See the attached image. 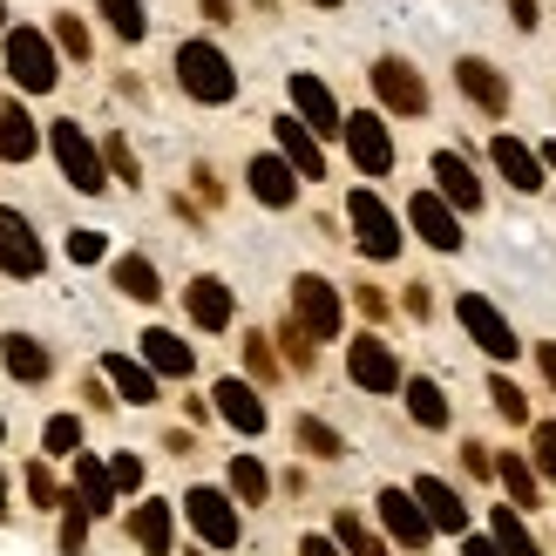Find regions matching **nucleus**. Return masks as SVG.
Instances as JSON below:
<instances>
[{
  "instance_id": "32",
  "label": "nucleus",
  "mask_w": 556,
  "mask_h": 556,
  "mask_svg": "<svg viewBox=\"0 0 556 556\" xmlns=\"http://www.w3.org/2000/svg\"><path fill=\"white\" fill-rule=\"evenodd\" d=\"M495 549H503V556H543V549L530 543V530H522L516 509H495Z\"/></svg>"
},
{
  "instance_id": "48",
  "label": "nucleus",
  "mask_w": 556,
  "mask_h": 556,
  "mask_svg": "<svg viewBox=\"0 0 556 556\" xmlns=\"http://www.w3.org/2000/svg\"><path fill=\"white\" fill-rule=\"evenodd\" d=\"M299 556H340V549H332L326 536H305V543H299Z\"/></svg>"
},
{
  "instance_id": "22",
  "label": "nucleus",
  "mask_w": 556,
  "mask_h": 556,
  "mask_svg": "<svg viewBox=\"0 0 556 556\" xmlns=\"http://www.w3.org/2000/svg\"><path fill=\"white\" fill-rule=\"evenodd\" d=\"M102 374L116 380V394H123L129 407H150V401H156V374L143 367V359H129V353H109V359H102Z\"/></svg>"
},
{
  "instance_id": "26",
  "label": "nucleus",
  "mask_w": 556,
  "mask_h": 556,
  "mask_svg": "<svg viewBox=\"0 0 556 556\" xmlns=\"http://www.w3.org/2000/svg\"><path fill=\"white\" fill-rule=\"evenodd\" d=\"M75 489H81V509H89V516L116 509V482H109V468L89 462V455H75Z\"/></svg>"
},
{
  "instance_id": "36",
  "label": "nucleus",
  "mask_w": 556,
  "mask_h": 556,
  "mask_svg": "<svg viewBox=\"0 0 556 556\" xmlns=\"http://www.w3.org/2000/svg\"><path fill=\"white\" fill-rule=\"evenodd\" d=\"M299 441H305V448H313L319 462H332V455H346V441H340V434H332L326 421H299Z\"/></svg>"
},
{
  "instance_id": "49",
  "label": "nucleus",
  "mask_w": 556,
  "mask_h": 556,
  "mask_svg": "<svg viewBox=\"0 0 556 556\" xmlns=\"http://www.w3.org/2000/svg\"><path fill=\"white\" fill-rule=\"evenodd\" d=\"M462 556H503V549H495L489 536H468V543H462Z\"/></svg>"
},
{
  "instance_id": "1",
  "label": "nucleus",
  "mask_w": 556,
  "mask_h": 556,
  "mask_svg": "<svg viewBox=\"0 0 556 556\" xmlns=\"http://www.w3.org/2000/svg\"><path fill=\"white\" fill-rule=\"evenodd\" d=\"M177 81H184V96H198V102H231L238 96V68L211 41H184L177 48Z\"/></svg>"
},
{
  "instance_id": "19",
  "label": "nucleus",
  "mask_w": 556,
  "mask_h": 556,
  "mask_svg": "<svg viewBox=\"0 0 556 556\" xmlns=\"http://www.w3.org/2000/svg\"><path fill=\"white\" fill-rule=\"evenodd\" d=\"M217 414H225L238 434H265V401L244 380H217Z\"/></svg>"
},
{
  "instance_id": "6",
  "label": "nucleus",
  "mask_w": 556,
  "mask_h": 556,
  "mask_svg": "<svg viewBox=\"0 0 556 556\" xmlns=\"http://www.w3.org/2000/svg\"><path fill=\"white\" fill-rule=\"evenodd\" d=\"M455 319L468 326V340H476L489 359H516V346H522V340L509 332V319L495 313V305H489L482 292H462V299H455Z\"/></svg>"
},
{
  "instance_id": "21",
  "label": "nucleus",
  "mask_w": 556,
  "mask_h": 556,
  "mask_svg": "<svg viewBox=\"0 0 556 556\" xmlns=\"http://www.w3.org/2000/svg\"><path fill=\"white\" fill-rule=\"evenodd\" d=\"M434 177H441V198H448L455 211H476V204H482V184H476V170H468V156L441 150V156H434Z\"/></svg>"
},
{
  "instance_id": "38",
  "label": "nucleus",
  "mask_w": 556,
  "mask_h": 556,
  "mask_svg": "<svg viewBox=\"0 0 556 556\" xmlns=\"http://www.w3.org/2000/svg\"><path fill=\"white\" fill-rule=\"evenodd\" d=\"M489 394H495V414H503V421H522V414H530V401H522L516 380H489Z\"/></svg>"
},
{
  "instance_id": "25",
  "label": "nucleus",
  "mask_w": 556,
  "mask_h": 556,
  "mask_svg": "<svg viewBox=\"0 0 556 556\" xmlns=\"http://www.w3.org/2000/svg\"><path fill=\"white\" fill-rule=\"evenodd\" d=\"M35 150H41V136H35V123H27V109L21 102H0V156L27 163Z\"/></svg>"
},
{
  "instance_id": "45",
  "label": "nucleus",
  "mask_w": 556,
  "mask_h": 556,
  "mask_svg": "<svg viewBox=\"0 0 556 556\" xmlns=\"http://www.w3.org/2000/svg\"><path fill=\"white\" fill-rule=\"evenodd\" d=\"M27 495H35V503H41V509L54 503V482H48V468H27Z\"/></svg>"
},
{
  "instance_id": "47",
  "label": "nucleus",
  "mask_w": 556,
  "mask_h": 556,
  "mask_svg": "<svg viewBox=\"0 0 556 556\" xmlns=\"http://www.w3.org/2000/svg\"><path fill=\"white\" fill-rule=\"evenodd\" d=\"M509 14H516V27H536V0H509Z\"/></svg>"
},
{
  "instance_id": "30",
  "label": "nucleus",
  "mask_w": 556,
  "mask_h": 556,
  "mask_svg": "<svg viewBox=\"0 0 556 556\" xmlns=\"http://www.w3.org/2000/svg\"><path fill=\"white\" fill-rule=\"evenodd\" d=\"M96 8L109 14V27H116L123 41H143V35H150V14H143V0H96Z\"/></svg>"
},
{
  "instance_id": "44",
  "label": "nucleus",
  "mask_w": 556,
  "mask_h": 556,
  "mask_svg": "<svg viewBox=\"0 0 556 556\" xmlns=\"http://www.w3.org/2000/svg\"><path fill=\"white\" fill-rule=\"evenodd\" d=\"M81 536H89V509H75V516L62 522V549L75 556V549H81Z\"/></svg>"
},
{
  "instance_id": "9",
  "label": "nucleus",
  "mask_w": 556,
  "mask_h": 556,
  "mask_svg": "<svg viewBox=\"0 0 556 556\" xmlns=\"http://www.w3.org/2000/svg\"><path fill=\"white\" fill-rule=\"evenodd\" d=\"M41 238H35V225H27L21 211H0V271L8 278H41Z\"/></svg>"
},
{
  "instance_id": "39",
  "label": "nucleus",
  "mask_w": 556,
  "mask_h": 556,
  "mask_svg": "<svg viewBox=\"0 0 556 556\" xmlns=\"http://www.w3.org/2000/svg\"><path fill=\"white\" fill-rule=\"evenodd\" d=\"M54 41H62V48L75 54V62H81V54H89V27H81L75 14H62V21H54Z\"/></svg>"
},
{
  "instance_id": "31",
  "label": "nucleus",
  "mask_w": 556,
  "mask_h": 556,
  "mask_svg": "<svg viewBox=\"0 0 556 556\" xmlns=\"http://www.w3.org/2000/svg\"><path fill=\"white\" fill-rule=\"evenodd\" d=\"M116 286H123L129 299H143V305L163 292V286H156V265H150V258H116Z\"/></svg>"
},
{
  "instance_id": "14",
  "label": "nucleus",
  "mask_w": 556,
  "mask_h": 556,
  "mask_svg": "<svg viewBox=\"0 0 556 556\" xmlns=\"http://www.w3.org/2000/svg\"><path fill=\"white\" fill-rule=\"evenodd\" d=\"M407 225L421 231L434 252H462V225H455V204L448 198H434V190H421V198L407 204Z\"/></svg>"
},
{
  "instance_id": "8",
  "label": "nucleus",
  "mask_w": 556,
  "mask_h": 556,
  "mask_svg": "<svg viewBox=\"0 0 556 556\" xmlns=\"http://www.w3.org/2000/svg\"><path fill=\"white\" fill-rule=\"evenodd\" d=\"M346 150H353V163H359V177H387L394 170V136H387V123L380 116H346Z\"/></svg>"
},
{
  "instance_id": "27",
  "label": "nucleus",
  "mask_w": 556,
  "mask_h": 556,
  "mask_svg": "<svg viewBox=\"0 0 556 556\" xmlns=\"http://www.w3.org/2000/svg\"><path fill=\"white\" fill-rule=\"evenodd\" d=\"M136 543H143V556H170V503H143L129 516Z\"/></svg>"
},
{
  "instance_id": "5",
  "label": "nucleus",
  "mask_w": 556,
  "mask_h": 556,
  "mask_svg": "<svg viewBox=\"0 0 556 556\" xmlns=\"http://www.w3.org/2000/svg\"><path fill=\"white\" fill-rule=\"evenodd\" d=\"M292 319H299L305 340H340V292H332L326 278L305 271L299 286H292Z\"/></svg>"
},
{
  "instance_id": "37",
  "label": "nucleus",
  "mask_w": 556,
  "mask_h": 556,
  "mask_svg": "<svg viewBox=\"0 0 556 556\" xmlns=\"http://www.w3.org/2000/svg\"><path fill=\"white\" fill-rule=\"evenodd\" d=\"M340 543H346L353 556H387V549H380V536H374L359 516H340Z\"/></svg>"
},
{
  "instance_id": "41",
  "label": "nucleus",
  "mask_w": 556,
  "mask_h": 556,
  "mask_svg": "<svg viewBox=\"0 0 556 556\" xmlns=\"http://www.w3.org/2000/svg\"><path fill=\"white\" fill-rule=\"evenodd\" d=\"M68 258L75 265H96L102 258V231H68Z\"/></svg>"
},
{
  "instance_id": "3",
  "label": "nucleus",
  "mask_w": 556,
  "mask_h": 556,
  "mask_svg": "<svg viewBox=\"0 0 556 556\" xmlns=\"http://www.w3.org/2000/svg\"><path fill=\"white\" fill-rule=\"evenodd\" d=\"M48 150H54V163H62V177H68L75 190H89V198H96V190L109 184V177H102V150L81 136V123H54Z\"/></svg>"
},
{
  "instance_id": "34",
  "label": "nucleus",
  "mask_w": 556,
  "mask_h": 556,
  "mask_svg": "<svg viewBox=\"0 0 556 556\" xmlns=\"http://www.w3.org/2000/svg\"><path fill=\"white\" fill-rule=\"evenodd\" d=\"M41 448L48 455H81V421H75V414H54L48 434H41Z\"/></svg>"
},
{
  "instance_id": "35",
  "label": "nucleus",
  "mask_w": 556,
  "mask_h": 556,
  "mask_svg": "<svg viewBox=\"0 0 556 556\" xmlns=\"http://www.w3.org/2000/svg\"><path fill=\"white\" fill-rule=\"evenodd\" d=\"M495 476H503V489L516 495V503H522V509H530V503H536V468H522V462L509 455V462H495Z\"/></svg>"
},
{
  "instance_id": "53",
  "label": "nucleus",
  "mask_w": 556,
  "mask_h": 556,
  "mask_svg": "<svg viewBox=\"0 0 556 556\" xmlns=\"http://www.w3.org/2000/svg\"><path fill=\"white\" fill-rule=\"evenodd\" d=\"M0 21H8V8H0Z\"/></svg>"
},
{
  "instance_id": "40",
  "label": "nucleus",
  "mask_w": 556,
  "mask_h": 556,
  "mask_svg": "<svg viewBox=\"0 0 556 556\" xmlns=\"http://www.w3.org/2000/svg\"><path fill=\"white\" fill-rule=\"evenodd\" d=\"M109 482H116L123 495H129V489H143V462H136V455H116V462H109Z\"/></svg>"
},
{
  "instance_id": "13",
  "label": "nucleus",
  "mask_w": 556,
  "mask_h": 556,
  "mask_svg": "<svg viewBox=\"0 0 556 556\" xmlns=\"http://www.w3.org/2000/svg\"><path fill=\"white\" fill-rule=\"evenodd\" d=\"M380 522H387V536H394L401 549H421V543L434 536V522H428V509L414 503L407 489H380Z\"/></svg>"
},
{
  "instance_id": "4",
  "label": "nucleus",
  "mask_w": 556,
  "mask_h": 556,
  "mask_svg": "<svg viewBox=\"0 0 556 556\" xmlns=\"http://www.w3.org/2000/svg\"><path fill=\"white\" fill-rule=\"evenodd\" d=\"M346 217H353V238H359V252H367V258H394L401 252V225H394V211H387L374 190H353Z\"/></svg>"
},
{
  "instance_id": "24",
  "label": "nucleus",
  "mask_w": 556,
  "mask_h": 556,
  "mask_svg": "<svg viewBox=\"0 0 556 556\" xmlns=\"http://www.w3.org/2000/svg\"><path fill=\"white\" fill-rule=\"evenodd\" d=\"M190 319H198L204 332L231 326V286H225V278H198V286H190Z\"/></svg>"
},
{
  "instance_id": "2",
  "label": "nucleus",
  "mask_w": 556,
  "mask_h": 556,
  "mask_svg": "<svg viewBox=\"0 0 556 556\" xmlns=\"http://www.w3.org/2000/svg\"><path fill=\"white\" fill-rule=\"evenodd\" d=\"M8 75L27 96H48L54 81H62V68H54V41L41 35V27H8Z\"/></svg>"
},
{
  "instance_id": "20",
  "label": "nucleus",
  "mask_w": 556,
  "mask_h": 556,
  "mask_svg": "<svg viewBox=\"0 0 556 556\" xmlns=\"http://www.w3.org/2000/svg\"><path fill=\"white\" fill-rule=\"evenodd\" d=\"M143 367H150V374H170V380H184L190 367H198V353H190V346L177 340V332L150 326V332H143Z\"/></svg>"
},
{
  "instance_id": "18",
  "label": "nucleus",
  "mask_w": 556,
  "mask_h": 556,
  "mask_svg": "<svg viewBox=\"0 0 556 556\" xmlns=\"http://www.w3.org/2000/svg\"><path fill=\"white\" fill-rule=\"evenodd\" d=\"M489 156H495V170H503L516 190H543V156H536L530 143H516V136H495Z\"/></svg>"
},
{
  "instance_id": "16",
  "label": "nucleus",
  "mask_w": 556,
  "mask_h": 556,
  "mask_svg": "<svg viewBox=\"0 0 556 556\" xmlns=\"http://www.w3.org/2000/svg\"><path fill=\"white\" fill-rule=\"evenodd\" d=\"M271 129H278V156H286L299 177H326V150H319V136L305 129L299 116H278Z\"/></svg>"
},
{
  "instance_id": "17",
  "label": "nucleus",
  "mask_w": 556,
  "mask_h": 556,
  "mask_svg": "<svg viewBox=\"0 0 556 556\" xmlns=\"http://www.w3.org/2000/svg\"><path fill=\"white\" fill-rule=\"evenodd\" d=\"M414 503L428 509V522H434V530H455V536H468V503H462V495H455L448 482H441V476H421V482H414Z\"/></svg>"
},
{
  "instance_id": "46",
  "label": "nucleus",
  "mask_w": 556,
  "mask_h": 556,
  "mask_svg": "<svg viewBox=\"0 0 556 556\" xmlns=\"http://www.w3.org/2000/svg\"><path fill=\"white\" fill-rule=\"evenodd\" d=\"M536 367H543V380L556 387V340H549V346H536Z\"/></svg>"
},
{
  "instance_id": "12",
  "label": "nucleus",
  "mask_w": 556,
  "mask_h": 556,
  "mask_svg": "<svg viewBox=\"0 0 556 556\" xmlns=\"http://www.w3.org/2000/svg\"><path fill=\"white\" fill-rule=\"evenodd\" d=\"M374 89H380V102H387V109H401V116H421V109H428V81L414 75L401 54L374 62Z\"/></svg>"
},
{
  "instance_id": "23",
  "label": "nucleus",
  "mask_w": 556,
  "mask_h": 556,
  "mask_svg": "<svg viewBox=\"0 0 556 556\" xmlns=\"http://www.w3.org/2000/svg\"><path fill=\"white\" fill-rule=\"evenodd\" d=\"M455 81H462V96H476V102L489 109V116H503V109H509V81L495 75L489 62H476V54H468V62L455 68Z\"/></svg>"
},
{
  "instance_id": "10",
  "label": "nucleus",
  "mask_w": 556,
  "mask_h": 556,
  "mask_svg": "<svg viewBox=\"0 0 556 556\" xmlns=\"http://www.w3.org/2000/svg\"><path fill=\"white\" fill-rule=\"evenodd\" d=\"M346 374L367 387V394H401V359L387 353V340H353L346 346Z\"/></svg>"
},
{
  "instance_id": "43",
  "label": "nucleus",
  "mask_w": 556,
  "mask_h": 556,
  "mask_svg": "<svg viewBox=\"0 0 556 556\" xmlns=\"http://www.w3.org/2000/svg\"><path fill=\"white\" fill-rule=\"evenodd\" d=\"M536 468L556 482V421H549V428H536Z\"/></svg>"
},
{
  "instance_id": "7",
  "label": "nucleus",
  "mask_w": 556,
  "mask_h": 556,
  "mask_svg": "<svg viewBox=\"0 0 556 556\" xmlns=\"http://www.w3.org/2000/svg\"><path fill=\"white\" fill-rule=\"evenodd\" d=\"M184 516H190V530H198L211 549H231L238 543V503L225 489H190L184 495Z\"/></svg>"
},
{
  "instance_id": "33",
  "label": "nucleus",
  "mask_w": 556,
  "mask_h": 556,
  "mask_svg": "<svg viewBox=\"0 0 556 556\" xmlns=\"http://www.w3.org/2000/svg\"><path fill=\"white\" fill-rule=\"evenodd\" d=\"M265 489H271V476H265L252 455H238L231 462V495H238V503H265Z\"/></svg>"
},
{
  "instance_id": "54",
  "label": "nucleus",
  "mask_w": 556,
  "mask_h": 556,
  "mask_svg": "<svg viewBox=\"0 0 556 556\" xmlns=\"http://www.w3.org/2000/svg\"><path fill=\"white\" fill-rule=\"evenodd\" d=\"M0 434H8V428H0Z\"/></svg>"
},
{
  "instance_id": "42",
  "label": "nucleus",
  "mask_w": 556,
  "mask_h": 556,
  "mask_svg": "<svg viewBox=\"0 0 556 556\" xmlns=\"http://www.w3.org/2000/svg\"><path fill=\"white\" fill-rule=\"evenodd\" d=\"M102 156H109V170H116L123 184H143V177H136V156H129V143H123V136H116V143H109Z\"/></svg>"
},
{
  "instance_id": "52",
  "label": "nucleus",
  "mask_w": 556,
  "mask_h": 556,
  "mask_svg": "<svg viewBox=\"0 0 556 556\" xmlns=\"http://www.w3.org/2000/svg\"><path fill=\"white\" fill-rule=\"evenodd\" d=\"M0 495H8V476H0ZM0 509H8V503H0Z\"/></svg>"
},
{
  "instance_id": "51",
  "label": "nucleus",
  "mask_w": 556,
  "mask_h": 556,
  "mask_svg": "<svg viewBox=\"0 0 556 556\" xmlns=\"http://www.w3.org/2000/svg\"><path fill=\"white\" fill-rule=\"evenodd\" d=\"M313 8H340V0H313Z\"/></svg>"
},
{
  "instance_id": "28",
  "label": "nucleus",
  "mask_w": 556,
  "mask_h": 556,
  "mask_svg": "<svg viewBox=\"0 0 556 556\" xmlns=\"http://www.w3.org/2000/svg\"><path fill=\"white\" fill-rule=\"evenodd\" d=\"M0 359H8V374H14V380H48V346H35L27 332H8Z\"/></svg>"
},
{
  "instance_id": "15",
  "label": "nucleus",
  "mask_w": 556,
  "mask_h": 556,
  "mask_svg": "<svg viewBox=\"0 0 556 556\" xmlns=\"http://www.w3.org/2000/svg\"><path fill=\"white\" fill-rule=\"evenodd\" d=\"M244 184H252V198L271 204V211H286L299 198V170L286 156H252V170H244Z\"/></svg>"
},
{
  "instance_id": "50",
  "label": "nucleus",
  "mask_w": 556,
  "mask_h": 556,
  "mask_svg": "<svg viewBox=\"0 0 556 556\" xmlns=\"http://www.w3.org/2000/svg\"><path fill=\"white\" fill-rule=\"evenodd\" d=\"M543 163H549V170H556V143H543Z\"/></svg>"
},
{
  "instance_id": "11",
  "label": "nucleus",
  "mask_w": 556,
  "mask_h": 556,
  "mask_svg": "<svg viewBox=\"0 0 556 556\" xmlns=\"http://www.w3.org/2000/svg\"><path fill=\"white\" fill-rule=\"evenodd\" d=\"M292 109L313 136H346V116H340V102H332V89L319 75H292Z\"/></svg>"
},
{
  "instance_id": "29",
  "label": "nucleus",
  "mask_w": 556,
  "mask_h": 556,
  "mask_svg": "<svg viewBox=\"0 0 556 556\" xmlns=\"http://www.w3.org/2000/svg\"><path fill=\"white\" fill-rule=\"evenodd\" d=\"M407 414H414L421 428H448V401H441L434 380H414V387H407Z\"/></svg>"
}]
</instances>
